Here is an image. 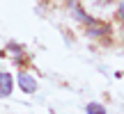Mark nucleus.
I'll return each mask as SVG.
<instances>
[{"mask_svg":"<svg viewBox=\"0 0 124 114\" xmlns=\"http://www.w3.org/2000/svg\"><path fill=\"white\" fill-rule=\"evenodd\" d=\"M12 75L9 73H0V98H5V96H9L12 94Z\"/></svg>","mask_w":124,"mask_h":114,"instance_id":"7ed1b4c3","label":"nucleus"},{"mask_svg":"<svg viewBox=\"0 0 124 114\" xmlns=\"http://www.w3.org/2000/svg\"><path fill=\"white\" fill-rule=\"evenodd\" d=\"M18 84H21V89L28 91V94L37 91V80L32 78V75H28V73H18Z\"/></svg>","mask_w":124,"mask_h":114,"instance_id":"f03ea898","label":"nucleus"},{"mask_svg":"<svg viewBox=\"0 0 124 114\" xmlns=\"http://www.w3.org/2000/svg\"><path fill=\"white\" fill-rule=\"evenodd\" d=\"M87 34L90 37H101V34H108V25L106 23H101V21H94V18H90L87 21Z\"/></svg>","mask_w":124,"mask_h":114,"instance_id":"f257e3e1","label":"nucleus"},{"mask_svg":"<svg viewBox=\"0 0 124 114\" xmlns=\"http://www.w3.org/2000/svg\"><path fill=\"white\" fill-rule=\"evenodd\" d=\"M120 16H122V18H124V2H122V5H120Z\"/></svg>","mask_w":124,"mask_h":114,"instance_id":"39448f33","label":"nucleus"},{"mask_svg":"<svg viewBox=\"0 0 124 114\" xmlns=\"http://www.w3.org/2000/svg\"><path fill=\"white\" fill-rule=\"evenodd\" d=\"M85 112H87V114H106V110H103V107L99 105V103H87Z\"/></svg>","mask_w":124,"mask_h":114,"instance_id":"20e7f679","label":"nucleus"}]
</instances>
